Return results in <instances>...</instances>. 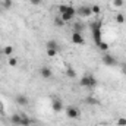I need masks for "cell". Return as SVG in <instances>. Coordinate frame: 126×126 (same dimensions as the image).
Here are the masks:
<instances>
[{
    "instance_id": "6da1fadb",
    "label": "cell",
    "mask_w": 126,
    "mask_h": 126,
    "mask_svg": "<svg viewBox=\"0 0 126 126\" xmlns=\"http://www.w3.org/2000/svg\"><path fill=\"white\" fill-rule=\"evenodd\" d=\"M91 28V32H93V38H94V43L98 46L103 40H101V22L100 21H95L90 25Z\"/></svg>"
},
{
    "instance_id": "7a4b0ae2",
    "label": "cell",
    "mask_w": 126,
    "mask_h": 126,
    "mask_svg": "<svg viewBox=\"0 0 126 126\" xmlns=\"http://www.w3.org/2000/svg\"><path fill=\"white\" fill-rule=\"evenodd\" d=\"M98 85V81L94 78V75L91 73H85L82 78H81V87H85V88H95Z\"/></svg>"
},
{
    "instance_id": "3957f363",
    "label": "cell",
    "mask_w": 126,
    "mask_h": 126,
    "mask_svg": "<svg viewBox=\"0 0 126 126\" xmlns=\"http://www.w3.org/2000/svg\"><path fill=\"white\" fill-rule=\"evenodd\" d=\"M76 15V10L72 7V6H67V9L63 12V13H60L59 16L63 19V22H69V21H72L73 19V16Z\"/></svg>"
},
{
    "instance_id": "277c9868",
    "label": "cell",
    "mask_w": 126,
    "mask_h": 126,
    "mask_svg": "<svg viewBox=\"0 0 126 126\" xmlns=\"http://www.w3.org/2000/svg\"><path fill=\"white\" fill-rule=\"evenodd\" d=\"M66 114H67V117H69V119H78V117H79V114H81V111H79V109H78V107L69 106V107H66Z\"/></svg>"
},
{
    "instance_id": "5b68a950",
    "label": "cell",
    "mask_w": 126,
    "mask_h": 126,
    "mask_svg": "<svg viewBox=\"0 0 126 126\" xmlns=\"http://www.w3.org/2000/svg\"><path fill=\"white\" fill-rule=\"evenodd\" d=\"M51 110L56 111V113H59V111L63 110V101L60 98H57V97H53L51 98Z\"/></svg>"
},
{
    "instance_id": "8992f818",
    "label": "cell",
    "mask_w": 126,
    "mask_h": 126,
    "mask_svg": "<svg viewBox=\"0 0 126 126\" xmlns=\"http://www.w3.org/2000/svg\"><path fill=\"white\" fill-rule=\"evenodd\" d=\"M76 13H78L79 16H87V18L93 15V12H91V7H90V6H87V4H82V6H81L78 10H76Z\"/></svg>"
},
{
    "instance_id": "52a82bcc",
    "label": "cell",
    "mask_w": 126,
    "mask_h": 126,
    "mask_svg": "<svg viewBox=\"0 0 126 126\" xmlns=\"http://www.w3.org/2000/svg\"><path fill=\"white\" fill-rule=\"evenodd\" d=\"M103 63L106 64V66H114L116 64V59H114V56H111V54H109V53H106L104 56H103Z\"/></svg>"
},
{
    "instance_id": "ba28073f",
    "label": "cell",
    "mask_w": 126,
    "mask_h": 126,
    "mask_svg": "<svg viewBox=\"0 0 126 126\" xmlns=\"http://www.w3.org/2000/svg\"><path fill=\"white\" fill-rule=\"evenodd\" d=\"M72 43L75 44H84V37L81 32H72Z\"/></svg>"
},
{
    "instance_id": "9c48e42d",
    "label": "cell",
    "mask_w": 126,
    "mask_h": 126,
    "mask_svg": "<svg viewBox=\"0 0 126 126\" xmlns=\"http://www.w3.org/2000/svg\"><path fill=\"white\" fill-rule=\"evenodd\" d=\"M40 75H41L44 79H48V78H51L53 72H51V69H50V67L44 66V67H41V69H40Z\"/></svg>"
},
{
    "instance_id": "30bf717a",
    "label": "cell",
    "mask_w": 126,
    "mask_h": 126,
    "mask_svg": "<svg viewBox=\"0 0 126 126\" xmlns=\"http://www.w3.org/2000/svg\"><path fill=\"white\" fill-rule=\"evenodd\" d=\"M16 103L19 104V106H22V107H25V106H28L30 104V100H28V97L27 95H16Z\"/></svg>"
},
{
    "instance_id": "8fae6325",
    "label": "cell",
    "mask_w": 126,
    "mask_h": 126,
    "mask_svg": "<svg viewBox=\"0 0 126 126\" xmlns=\"http://www.w3.org/2000/svg\"><path fill=\"white\" fill-rule=\"evenodd\" d=\"M47 50H56V51H59V44H57V41H56V40H48V41H47Z\"/></svg>"
},
{
    "instance_id": "7c38bea8",
    "label": "cell",
    "mask_w": 126,
    "mask_h": 126,
    "mask_svg": "<svg viewBox=\"0 0 126 126\" xmlns=\"http://www.w3.org/2000/svg\"><path fill=\"white\" fill-rule=\"evenodd\" d=\"M10 120H12V123H13V125H21V122H22V116H21V114H18V113H15V114H12Z\"/></svg>"
},
{
    "instance_id": "4fadbf2b",
    "label": "cell",
    "mask_w": 126,
    "mask_h": 126,
    "mask_svg": "<svg viewBox=\"0 0 126 126\" xmlns=\"http://www.w3.org/2000/svg\"><path fill=\"white\" fill-rule=\"evenodd\" d=\"M31 125H34L32 119L27 117V116H22V122H21V126H31Z\"/></svg>"
},
{
    "instance_id": "5bb4252c",
    "label": "cell",
    "mask_w": 126,
    "mask_h": 126,
    "mask_svg": "<svg viewBox=\"0 0 126 126\" xmlns=\"http://www.w3.org/2000/svg\"><path fill=\"white\" fill-rule=\"evenodd\" d=\"M66 75H67L69 78H75V76H76V72H75V69H73V67H70V66H69V67L66 69Z\"/></svg>"
},
{
    "instance_id": "9a60e30c",
    "label": "cell",
    "mask_w": 126,
    "mask_h": 126,
    "mask_svg": "<svg viewBox=\"0 0 126 126\" xmlns=\"http://www.w3.org/2000/svg\"><path fill=\"white\" fill-rule=\"evenodd\" d=\"M85 103L87 104H91V106H95V104H98V100H95L94 97H87L85 98Z\"/></svg>"
},
{
    "instance_id": "2e32d148",
    "label": "cell",
    "mask_w": 126,
    "mask_h": 126,
    "mask_svg": "<svg viewBox=\"0 0 126 126\" xmlns=\"http://www.w3.org/2000/svg\"><path fill=\"white\" fill-rule=\"evenodd\" d=\"M3 53H4L6 56H10V54L13 53V47H12V46H6V47L3 48Z\"/></svg>"
},
{
    "instance_id": "e0dca14e",
    "label": "cell",
    "mask_w": 126,
    "mask_h": 126,
    "mask_svg": "<svg viewBox=\"0 0 126 126\" xmlns=\"http://www.w3.org/2000/svg\"><path fill=\"white\" fill-rule=\"evenodd\" d=\"M98 48H100L101 51H107V50H109V44H107V43H103V41H101V43L98 44Z\"/></svg>"
},
{
    "instance_id": "ac0fdd59",
    "label": "cell",
    "mask_w": 126,
    "mask_h": 126,
    "mask_svg": "<svg viewBox=\"0 0 126 126\" xmlns=\"http://www.w3.org/2000/svg\"><path fill=\"white\" fill-rule=\"evenodd\" d=\"M91 12H93L94 15H100L101 9H100V6H98V4H94V6H91Z\"/></svg>"
},
{
    "instance_id": "d6986e66",
    "label": "cell",
    "mask_w": 126,
    "mask_h": 126,
    "mask_svg": "<svg viewBox=\"0 0 126 126\" xmlns=\"http://www.w3.org/2000/svg\"><path fill=\"white\" fill-rule=\"evenodd\" d=\"M63 24H64V22H63L62 18H60V16H56V19H54V25H56V27H63Z\"/></svg>"
},
{
    "instance_id": "ffe728a7",
    "label": "cell",
    "mask_w": 126,
    "mask_h": 126,
    "mask_svg": "<svg viewBox=\"0 0 126 126\" xmlns=\"http://www.w3.org/2000/svg\"><path fill=\"white\" fill-rule=\"evenodd\" d=\"M82 30H84V28H82V24H78V22H76V24L73 25V32H81Z\"/></svg>"
},
{
    "instance_id": "44dd1931",
    "label": "cell",
    "mask_w": 126,
    "mask_h": 126,
    "mask_svg": "<svg viewBox=\"0 0 126 126\" xmlns=\"http://www.w3.org/2000/svg\"><path fill=\"white\" fill-rule=\"evenodd\" d=\"M113 4H114L116 7H122V6L125 4V1H123V0H113Z\"/></svg>"
},
{
    "instance_id": "7402d4cb",
    "label": "cell",
    "mask_w": 126,
    "mask_h": 126,
    "mask_svg": "<svg viewBox=\"0 0 126 126\" xmlns=\"http://www.w3.org/2000/svg\"><path fill=\"white\" fill-rule=\"evenodd\" d=\"M116 21H117L119 24H123V22H125V16H123L122 13H119V15L116 16Z\"/></svg>"
},
{
    "instance_id": "603a6c76",
    "label": "cell",
    "mask_w": 126,
    "mask_h": 126,
    "mask_svg": "<svg viewBox=\"0 0 126 126\" xmlns=\"http://www.w3.org/2000/svg\"><path fill=\"white\" fill-rule=\"evenodd\" d=\"M3 6H4L6 9L12 7V0H3Z\"/></svg>"
},
{
    "instance_id": "cb8c5ba5",
    "label": "cell",
    "mask_w": 126,
    "mask_h": 126,
    "mask_svg": "<svg viewBox=\"0 0 126 126\" xmlns=\"http://www.w3.org/2000/svg\"><path fill=\"white\" fill-rule=\"evenodd\" d=\"M117 125L119 126H126V117H120L117 120Z\"/></svg>"
},
{
    "instance_id": "d4e9b609",
    "label": "cell",
    "mask_w": 126,
    "mask_h": 126,
    "mask_svg": "<svg viewBox=\"0 0 126 126\" xmlns=\"http://www.w3.org/2000/svg\"><path fill=\"white\" fill-rule=\"evenodd\" d=\"M9 64H10V66H16V64H18V59H16V57H12V59L9 60Z\"/></svg>"
},
{
    "instance_id": "484cf974",
    "label": "cell",
    "mask_w": 126,
    "mask_h": 126,
    "mask_svg": "<svg viewBox=\"0 0 126 126\" xmlns=\"http://www.w3.org/2000/svg\"><path fill=\"white\" fill-rule=\"evenodd\" d=\"M47 54L53 57V56H56V54H57V51H56V50H47Z\"/></svg>"
},
{
    "instance_id": "4316f807",
    "label": "cell",
    "mask_w": 126,
    "mask_h": 126,
    "mask_svg": "<svg viewBox=\"0 0 126 126\" xmlns=\"http://www.w3.org/2000/svg\"><path fill=\"white\" fill-rule=\"evenodd\" d=\"M41 1H43V0H31V4H34V6H38V4H41Z\"/></svg>"
},
{
    "instance_id": "83f0119b",
    "label": "cell",
    "mask_w": 126,
    "mask_h": 126,
    "mask_svg": "<svg viewBox=\"0 0 126 126\" xmlns=\"http://www.w3.org/2000/svg\"><path fill=\"white\" fill-rule=\"evenodd\" d=\"M31 126H38V125H31Z\"/></svg>"
},
{
    "instance_id": "f1b7e54d",
    "label": "cell",
    "mask_w": 126,
    "mask_h": 126,
    "mask_svg": "<svg viewBox=\"0 0 126 126\" xmlns=\"http://www.w3.org/2000/svg\"><path fill=\"white\" fill-rule=\"evenodd\" d=\"M125 75H126V70H125Z\"/></svg>"
}]
</instances>
